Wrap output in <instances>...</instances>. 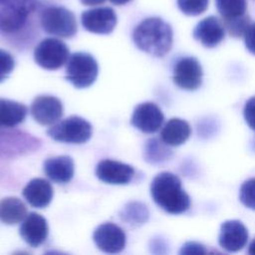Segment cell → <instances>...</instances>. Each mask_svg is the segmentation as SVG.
I'll use <instances>...</instances> for the list:
<instances>
[{"label":"cell","instance_id":"1","mask_svg":"<svg viewBox=\"0 0 255 255\" xmlns=\"http://www.w3.org/2000/svg\"><path fill=\"white\" fill-rule=\"evenodd\" d=\"M172 29L168 23L158 17L141 21L132 32L135 46L154 57H163L172 46Z\"/></svg>","mask_w":255,"mask_h":255},{"label":"cell","instance_id":"2","mask_svg":"<svg viewBox=\"0 0 255 255\" xmlns=\"http://www.w3.org/2000/svg\"><path fill=\"white\" fill-rule=\"evenodd\" d=\"M150 194L153 201L169 214H181L190 207V197L182 188L180 179L168 171L153 177Z\"/></svg>","mask_w":255,"mask_h":255},{"label":"cell","instance_id":"3","mask_svg":"<svg viewBox=\"0 0 255 255\" xmlns=\"http://www.w3.org/2000/svg\"><path fill=\"white\" fill-rule=\"evenodd\" d=\"M99 74L96 59L89 53L77 52L70 55L66 63V79L77 89L92 86Z\"/></svg>","mask_w":255,"mask_h":255},{"label":"cell","instance_id":"4","mask_svg":"<svg viewBox=\"0 0 255 255\" xmlns=\"http://www.w3.org/2000/svg\"><path fill=\"white\" fill-rule=\"evenodd\" d=\"M92 125L78 116H71L52 125L47 133L54 140L67 143H84L92 136Z\"/></svg>","mask_w":255,"mask_h":255},{"label":"cell","instance_id":"5","mask_svg":"<svg viewBox=\"0 0 255 255\" xmlns=\"http://www.w3.org/2000/svg\"><path fill=\"white\" fill-rule=\"evenodd\" d=\"M40 23L46 33L57 37L71 38L77 33L76 17L65 7H47L40 15Z\"/></svg>","mask_w":255,"mask_h":255},{"label":"cell","instance_id":"6","mask_svg":"<svg viewBox=\"0 0 255 255\" xmlns=\"http://www.w3.org/2000/svg\"><path fill=\"white\" fill-rule=\"evenodd\" d=\"M36 6L37 0H0V31L13 33L20 30Z\"/></svg>","mask_w":255,"mask_h":255},{"label":"cell","instance_id":"7","mask_svg":"<svg viewBox=\"0 0 255 255\" xmlns=\"http://www.w3.org/2000/svg\"><path fill=\"white\" fill-rule=\"evenodd\" d=\"M70 57L68 46L56 38L42 40L34 50V60L46 70H57L64 66Z\"/></svg>","mask_w":255,"mask_h":255},{"label":"cell","instance_id":"8","mask_svg":"<svg viewBox=\"0 0 255 255\" xmlns=\"http://www.w3.org/2000/svg\"><path fill=\"white\" fill-rule=\"evenodd\" d=\"M202 68L194 57H184L178 60L173 69V82L182 90L194 91L202 84Z\"/></svg>","mask_w":255,"mask_h":255},{"label":"cell","instance_id":"9","mask_svg":"<svg viewBox=\"0 0 255 255\" xmlns=\"http://www.w3.org/2000/svg\"><path fill=\"white\" fill-rule=\"evenodd\" d=\"M30 112L38 124L52 126L63 117L64 108L58 98L50 95H41L33 100Z\"/></svg>","mask_w":255,"mask_h":255},{"label":"cell","instance_id":"10","mask_svg":"<svg viewBox=\"0 0 255 255\" xmlns=\"http://www.w3.org/2000/svg\"><path fill=\"white\" fill-rule=\"evenodd\" d=\"M97 247L106 253H119L126 247L127 236L117 224L106 222L99 225L93 234Z\"/></svg>","mask_w":255,"mask_h":255},{"label":"cell","instance_id":"11","mask_svg":"<svg viewBox=\"0 0 255 255\" xmlns=\"http://www.w3.org/2000/svg\"><path fill=\"white\" fill-rule=\"evenodd\" d=\"M117 14L110 7H99L86 10L81 15L83 27L95 34L107 35L113 32L117 25Z\"/></svg>","mask_w":255,"mask_h":255},{"label":"cell","instance_id":"12","mask_svg":"<svg viewBox=\"0 0 255 255\" xmlns=\"http://www.w3.org/2000/svg\"><path fill=\"white\" fill-rule=\"evenodd\" d=\"M164 116L157 105L145 102L137 105L132 113L130 124L144 133H154L161 128Z\"/></svg>","mask_w":255,"mask_h":255},{"label":"cell","instance_id":"13","mask_svg":"<svg viewBox=\"0 0 255 255\" xmlns=\"http://www.w3.org/2000/svg\"><path fill=\"white\" fill-rule=\"evenodd\" d=\"M96 175L103 182L109 184H128L134 175V168L127 163L104 159L97 164Z\"/></svg>","mask_w":255,"mask_h":255},{"label":"cell","instance_id":"14","mask_svg":"<svg viewBox=\"0 0 255 255\" xmlns=\"http://www.w3.org/2000/svg\"><path fill=\"white\" fill-rule=\"evenodd\" d=\"M49 233L46 218L36 212H30L22 220L19 234L22 239L31 247H38L43 244Z\"/></svg>","mask_w":255,"mask_h":255},{"label":"cell","instance_id":"15","mask_svg":"<svg viewBox=\"0 0 255 255\" xmlns=\"http://www.w3.org/2000/svg\"><path fill=\"white\" fill-rule=\"evenodd\" d=\"M248 230L239 220H226L220 226L219 245L228 252L241 250L248 241Z\"/></svg>","mask_w":255,"mask_h":255},{"label":"cell","instance_id":"16","mask_svg":"<svg viewBox=\"0 0 255 255\" xmlns=\"http://www.w3.org/2000/svg\"><path fill=\"white\" fill-rule=\"evenodd\" d=\"M193 38L206 48H213L222 42L225 28L214 16L202 19L193 30Z\"/></svg>","mask_w":255,"mask_h":255},{"label":"cell","instance_id":"17","mask_svg":"<svg viewBox=\"0 0 255 255\" xmlns=\"http://www.w3.org/2000/svg\"><path fill=\"white\" fill-rule=\"evenodd\" d=\"M23 196L33 207L44 208L52 201L54 191L51 183L44 178H33L23 188Z\"/></svg>","mask_w":255,"mask_h":255},{"label":"cell","instance_id":"18","mask_svg":"<svg viewBox=\"0 0 255 255\" xmlns=\"http://www.w3.org/2000/svg\"><path fill=\"white\" fill-rule=\"evenodd\" d=\"M45 174L54 182L67 183L75 173L74 160L69 155H59L50 157L45 160L44 165Z\"/></svg>","mask_w":255,"mask_h":255},{"label":"cell","instance_id":"19","mask_svg":"<svg viewBox=\"0 0 255 255\" xmlns=\"http://www.w3.org/2000/svg\"><path fill=\"white\" fill-rule=\"evenodd\" d=\"M190 132V126L186 121L173 118L161 127L160 139L169 146H178L187 140Z\"/></svg>","mask_w":255,"mask_h":255},{"label":"cell","instance_id":"20","mask_svg":"<svg viewBox=\"0 0 255 255\" xmlns=\"http://www.w3.org/2000/svg\"><path fill=\"white\" fill-rule=\"evenodd\" d=\"M28 109L22 103L0 98V128H13L24 122Z\"/></svg>","mask_w":255,"mask_h":255},{"label":"cell","instance_id":"21","mask_svg":"<svg viewBox=\"0 0 255 255\" xmlns=\"http://www.w3.org/2000/svg\"><path fill=\"white\" fill-rule=\"evenodd\" d=\"M27 214V207L21 199L9 196L0 200V221L2 223L7 225L20 223Z\"/></svg>","mask_w":255,"mask_h":255},{"label":"cell","instance_id":"22","mask_svg":"<svg viewBox=\"0 0 255 255\" xmlns=\"http://www.w3.org/2000/svg\"><path fill=\"white\" fill-rule=\"evenodd\" d=\"M121 219L132 226H138L147 221L149 213L146 206L137 201L128 203L120 213Z\"/></svg>","mask_w":255,"mask_h":255},{"label":"cell","instance_id":"23","mask_svg":"<svg viewBox=\"0 0 255 255\" xmlns=\"http://www.w3.org/2000/svg\"><path fill=\"white\" fill-rule=\"evenodd\" d=\"M169 145L165 144L161 139L150 138L146 141L144 146V158L150 163H160L168 160L171 156Z\"/></svg>","mask_w":255,"mask_h":255},{"label":"cell","instance_id":"24","mask_svg":"<svg viewBox=\"0 0 255 255\" xmlns=\"http://www.w3.org/2000/svg\"><path fill=\"white\" fill-rule=\"evenodd\" d=\"M216 8L224 20L234 19L245 15L246 0H215Z\"/></svg>","mask_w":255,"mask_h":255},{"label":"cell","instance_id":"25","mask_svg":"<svg viewBox=\"0 0 255 255\" xmlns=\"http://www.w3.org/2000/svg\"><path fill=\"white\" fill-rule=\"evenodd\" d=\"M179 10L187 16L202 14L208 7V0H176Z\"/></svg>","mask_w":255,"mask_h":255},{"label":"cell","instance_id":"26","mask_svg":"<svg viewBox=\"0 0 255 255\" xmlns=\"http://www.w3.org/2000/svg\"><path fill=\"white\" fill-rule=\"evenodd\" d=\"M241 203L249 209L255 210V177L245 180L239 190Z\"/></svg>","mask_w":255,"mask_h":255},{"label":"cell","instance_id":"27","mask_svg":"<svg viewBox=\"0 0 255 255\" xmlns=\"http://www.w3.org/2000/svg\"><path fill=\"white\" fill-rule=\"evenodd\" d=\"M250 25L249 17L243 15L238 18L224 20V28L228 31V33L233 37H241L244 36L246 30Z\"/></svg>","mask_w":255,"mask_h":255},{"label":"cell","instance_id":"28","mask_svg":"<svg viewBox=\"0 0 255 255\" xmlns=\"http://www.w3.org/2000/svg\"><path fill=\"white\" fill-rule=\"evenodd\" d=\"M15 67V60L13 56L0 49V83L5 81L9 75L13 72Z\"/></svg>","mask_w":255,"mask_h":255},{"label":"cell","instance_id":"29","mask_svg":"<svg viewBox=\"0 0 255 255\" xmlns=\"http://www.w3.org/2000/svg\"><path fill=\"white\" fill-rule=\"evenodd\" d=\"M243 116L248 127L255 130V96L251 97L244 106Z\"/></svg>","mask_w":255,"mask_h":255},{"label":"cell","instance_id":"30","mask_svg":"<svg viewBox=\"0 0 255 255\" xmlns=\"http://www.w3.org/2000/svg\"><path fill=\"white\" fill-rule=\"evenodd\" d=\"M206 253V249L205 247L200 244V243H197V242H193V241H190V242H186L182 245L180 251H179V254H205Z\"/></svg>","mask_w":255,"mask_h":255},{"label":"cell","instance_id":"31","mask_svg":"<svg viewBox=\"0 0 255 255\" xmlns=\"http://www.w3.org/2000/svg\"><path fill=\"white\" fill-rule=\"evenodd\" d=\"M244 43L246 49L255 55V23L250 24L244 34Z\"/></svg>","mask_w":255,"mask_h":255},{"label":"cell","instance_id":"32","mask_svg":"<svg viewBox=\"0 0 255 255\" xmlns=\"http://www.w3.org/2000/svg\"><path fill=\"white\" fill-rule=\"evenodd\" d=\"M86 6H96L103 4L106 0H80Z\"/></svg>","mask_w":255,"mask_h":255},{"label":"cell","instance_id":"33","mask_svg":"<svg viewBox=\"0 0 255 255\" xmlns=\"http://www.w3.org/2000/svg\"><path fill=\"white\" fill-rule=\"evenodd\" d=\"M129 1H131V0H110V2L111 3H113L114 5H124V4H127V3H128Z\"/></svg>","mask_w":255,"mask_h":255},{"label":"cell","instance_id":"34","mask_svg":"<svg viewBox=\"0 0 255 255\" xmlns=\"http://www.w3.org/2000/svg\"><path fill=\"white\" fill-rule=\"evenodd\" d=\"M248 253L250 255H255V239L250 243L249 248H248Z\"/></svg>","mask_w":255,"mask_h":255}]
</instances>
